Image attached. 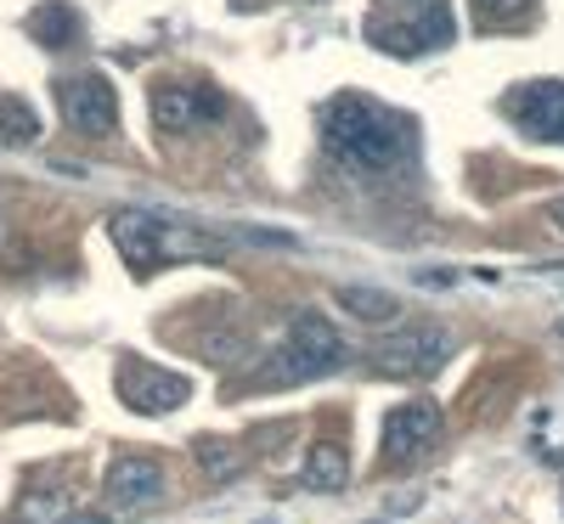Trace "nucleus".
<instances>
[{"instance_id": "9b49d317", "label": "nucleus", "mask_w": 564, "mask_h": 524, "mask_svg": "<svg viewBox=\"0 0 564 524\" xmlns=\"http://www.w3.org/2000/svg\"><path fill=\"white\" fill-rule=\"evenodd\" d=\"M441 412L430 401H401L384 412V457H417L423 446H435Z\"/></svg>"}, {"instance_id": "f257e3e1", "label": "nucleus", "mask_w": 564, "mask_h": 524, "mask_svg": "<svg viewBox=\"0 0 564 524\" xmlns=\"http://www.w3.org/2000/svg\"><path fill=\"white\" fill-rule=\"evenodd\" d=\"M322 141L327 153H334L339 164L361 170V175H384L406 159V124L379 108V102H361V97H334L322 108Z\"/></svg>"}, {"instance_id": "20e7f679", "label": "nucleus", "mask_w": 564, "mask_h": 524, "mask_svg": "<svg viewBox=\"0 0 564 524\" xmlns=\"http://www.w3.org/2000/svg\"><path fill=\"white\" fill-rule=\"evenodd\" d=\"M345 361V339L339 327L316 316V310H300L289 321V339H282L276 350V367H289V384H300V378H322V372H339Z\"/></svg>"}, {"instance_id": "ddd939ff", "label": "nucleus", "mask_w": 564, "mask_h": 524, "mask_svg": "<svg viewBox=\"0 0 564 524\" xmlns=\"http://www.w3.org/2000/svg\"><path fill=\"white\" fill-rule=\"evenodd\" d=\"M29 34L45 45V52H63V45L79 40V12L68 7V0H52V7H40V12L29 18Z\"/></svg>"}, {"instance_id": "7ed1b4c3", "label": "nucleus", "mask_w": 564, "mask_h": 524, "mask_svg": "<svg viewBox=\"0 0 564 524\" xmlns=\"http://www.w3.org/2000/svg\"><path fill=\"white\" fill-rule=\"evenodd\" d=\"M446 356H452V339H446L441 327H430V321H417V327H384L379 339L367 345V367H379L390 378H430V372L446 367Z\"/></svg>"}, {"instance_id": "f03ea898", "label": "nucleus", "mask_w": 564, "mask_h": 524, "mask_svg": "<svg viewBox=\"0 0 564 524\" xmlns=\"http://www.w3.org/2000/svg\"><path fill=\"white\" fill-rule=\"evenodd\" d=\"M108 231H113L119 254H124L135 271L164 265L175 249H186V254H215V243H204V237H175V226H170L164 215H153V209H119V215L108 220Z\"/></svg>"}, {"instance_id": "f3484780", "label": "nucleus", "mask_w": 564, "mask_h": 524, "mask_svg": "<svg viewBox=\"0 0 564 524\" xmlns=\"http://www.w3.org/2000/svg\"><path fill=\"white\" fill-rule=\"evenodd\" d=\"M480 18H502V12H520V7H531V0H468Z\"/></svg>"}, {"instance_id": "dca6fc26", "label": "nucleus", "mask_w": 564, "mask_h": 524, "mask_svg": "<svg viewBox=\"0 0 564 524\" xmlns=\"http://www.w3.org/2000/svg\"><path fill=\"white\" fill-rule=\"evenodd\" d=\"M63 513H68V502H63V496H29V507H23V518H29V524H57Z\"/></svg>"}, {"instance_id": "6ab92c4d", "label": "nucleus", "mask_w": 564, "mask_h": 524, "mask_svg": "<svg viewBox=\"0 0 564 524\" xmlns=\"http://www.w3.org/2000/svg\"><path fill=\"white\" fill-rule=\"evenodd\" d=\"M379 7H401V0H379ZM406 7H417V12H423V7H441V0H406Z\"/></svg>"}, {"instance_id": "6e6552de", "label": "nucleus", "mask_w": 564, "mask_h": 524, "mask_svg": "<svg viewBox=\"0 0 564 524\" xmlns=\"http://www.w3.org/2000/svg\"><path fill=\"white\" fill-rule=\"evenodd\" d=\"M367 40L379 45V52H390V57H417V52H430V45L452 40V18L441 7L423 12V23L417 18H401V23L384 18V23H367Z\"/></svg>"}, {"instance_id": "1a4fd4ad", "label": "nucleus", "mask_w": 564, "mask_h": 524, "mask_svg": "<svg viewBox=\"0 0 564 524\" xmlns=\"http://www.w3.org/2000/svg\"><path fill=\"white\" fill-rule=\"evenodd\" d=\"M226 102H220V90H193V85H159L153 90V124L164 135H181V130H193L204 119H220Z\"/></svg>"}, {"instance_id": "4468645a", "label": "nucleus", "mask_w": 564, "mask_h": 524, "mask_svg": "<svg viewBox=\"0 0 564 524\" xmlns=\"http://www.w3.org/2000/svg\"><path fill=\"white\" fill-rule=\"evenodd\" d=\"M0 141H7V148H29V141H40V113L23 97H0Z\"/></svg>"}, {"instance_id": "9d476101", "label": "nucleus", "mask_w": 564, "mask_h": 524, "mask_svg": "<svg viewBox=\"0 0 564 524\" xmlns=\"http://www.w3.org/2000/svg\"><path fill=\"white\" fill-rule=\"evenodd\" d=\"M159 496H164V468L153 457H113V468H108V502L119 513L153 507Z\"/></svg>"}, {"instance_id": "f8f14e48", "label": "nucleus", "mask_w": 564, "mask_h": 524, "mask_svg": "<svg viewBox=\"0 0 564 524\" xmlns=\"http://www.w3.org/2000/svg\"><path fill=\"white\" fill-rule=\"evenodd\" d=\"M334 299H339V310H350V316L367 321V327H395V321H401V299H395L390 288H361V282H339Z\"/></svg>"}, {"instance_id": "423d86ee", "label": "nucleus", "mask_w": 564, "mask_h": 524, "mask_svg": "<svg viewBox=\"0 0 564 524\" xmlns=\"http://www.w3.org/2000/svg\"><path fill=\"white\" fill-rule=\"evenodd\" d=\"M119 395H124L135 412L164 417V412H175L186 395H193V384H186L181 372H170V367H153V361H124V367H119Z\"/></svg>"}, {"instance_id": "a211bd4d", "label": "nucleus", "mask_w": 564, "mask_h": 524, "mask_svg": "<svg viewBox=\"0 0 564 524\" xmlns=\"http://www.w3.org/2000/svg\"><path fill=\"white\" fill-rule=\"evenodd\" d=\"M542 220H547V231H553V237H564V198H553V204L542 209Z\"/></svg>"}, {"instance_id": "39448f33", "label": "nucleus", "mask_w": 564, "mask_h": 524, "mask_svg": "<svg viewBox=\"0 0 564 524\" xmlns=\"http://www.w3.org/2000/svg\"><path fill=\"white\" fill-rule=\"evenodd\" d=\"M57 108L68 119V130L79 135H108L119 124V97H113V85L102 74H74L57 85Z\"/></svg>"}, {"instance_id": "0eeeda50", "label": "nucleus", "mask_w": 564, "mask_h": 524, "mask_svg": "<svg viewBox=\"0 0 564 524\" xmlns=\"http://www.w3.org/2000/svg\"><path fill=\"white\" fill-rule=\"evenodd\" d=\"M508 119L536 141H564V79H531L508 90Z\"/></svg>"}, {"instance_id": "2eb2a0df", "label": "nucleus", "mask_w": 564, "mask_h": 524, "mask_svg": "<svg viewBox=\"0 0 564 524\" xmlns=\"http://www.w3.org/2000/svg\"><path fill=\"white\" fill-rule=\"evenodd\" d=\"M305 480H311L316 491H345V480H350L345 451H339V446H316L311 462H305Z\"/></svg>"}]
</instances>
